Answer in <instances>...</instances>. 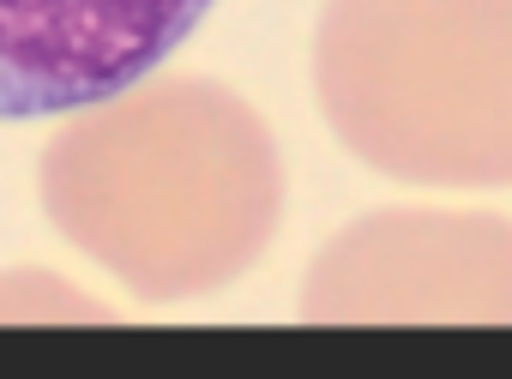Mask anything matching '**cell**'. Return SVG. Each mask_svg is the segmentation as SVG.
<instances>
[{"mask_svg": "<svg viewBox=\"0 0 512 379\" xmlns=\"http://www.w3.org/2000/svg\"><path fill=\"white\" fill-rule=\"evenodd\" d=\"M49 223L145 301H187L260 265L284 217V157L241 91L145 73L49 139Z\"/></svg>", "mask_w": 512, "mask_h": 379, "instance_id": "cell-1", "label": "cell"}, {"mask_svg": "<svg viewBox=\"0 0 512 379\" xmlns=\"http://www.w3.org/2000/svg\"><path fill=\"white\" fill-rule=\"evenodd\" d=\"M314 97L404 187H512V0H326Z\"/></svg>", "mask_w": 512, "mask_h": 379, "instance_id": "cell-2", "label": "cell"}, {"mask_svg": "<svg viewBox=\"0 0 512 379\" xmlns=\"http://www.w3.org/2000/svg\"><path fill=\"white\" fill-rule=\"evenodd\" d=\"M314 325H512V217L386 205L344 223L302 277Z\"/></svg>", "mask_w": 512, "mask_h": 379, "instance_id": "cell-3", "label": "cell"}, {"mask_svg": "<svg viewBox=\"0 0 512 379\" xmlns=\"http://www.w3.org/2000/svg\"><path fill=\"white\" fill-rule=\"evenodd\" d=\"M211 0H0V121L85 109L175 55Z\"/></svg>", "mask_w": 512, "mask_h": 379, "instance_id": "cell-4", "label": "cell"}, {"mask_svg": "<svg viewBox=\"0 0 512 379\" xmlns=\"http://www.w3.org/2000/svg\"><path fill=\"white\" fill-rule=\"evenodd\" d=\"M0 319H109V307L85 301L55 271H7L0 277Z\"/></svg>", "mask_w": 512, "mask_h": 379, "instance_id": "cell-5", "label": "cell"}]
</instances>
